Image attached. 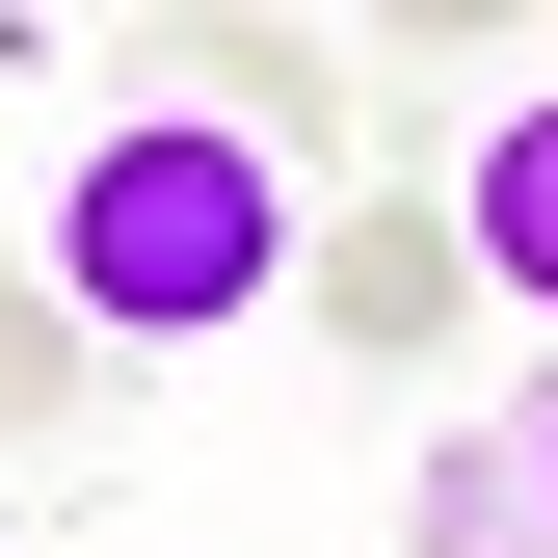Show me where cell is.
<instances>
[{
    "mask_svg": "<svg viewBox=\"0 0 558 558\" xmlns=\"http://www.w3.org/2000/svg\"><path fill=\"white\" fill-rule=\"evenodd\" d=\"M53 293H81L107 345H214L293 293V133H240V107H133L81 133V186H53Z\"/></svg>",
    "mask_w": 558,
    "mask_h": 558,
    "instance_id": "6da1fadb",
    "label": "cell"
},
{
    "mask_svg": "<svg viewBox=\"0 0 558 558\" xmlns=\"http://www.w3.org/2000/svg\"><path fill=\"white\" fill-rule=\"evenodd\" d=\"M293 293H319V345H452L478 319V240H452V186H345V240H293Z\"/></svg>",
    "mask_w": 558,
    "mask_h": 558,
    "instance_id": "7a4b0ae2",
    "label": "cell"
},
{
    "mask_svg": "<svg viewBox=\"0 0 558 558\" xmlns=\"http://www.w3.org/2000/svg\"><path fill=\"white\" fill-rule=\"evenodd\" d=\"M452 240H478V293H506V319H558V81H532V107H478Z\"/></svg>",
    "mask_w": 558,
    "mask_h": 558,
    "instance_id": "3957f363",
    "label": "cell"
},
{
    "mask_svg": "<svg viewBox=\"0 0 558 558\" xmlns=\"http://www.w3.org/2000/svg\"><path fill=\"white\" fill-rule=\"evenodd\" d=\"M399 532H426V558H558V399H506V426H452Z\"/></svg>",
    "mask_w": 558,
    "mask_h": 558,
    "instance_id": "277c9868",
    "label": "cell"
},
{
    "mask_svg": "<svg viewBox=\"0 0 558 558\" xmlns=\"http://www.w3.org/2000/svg\"><path fill=\"white\" fill-rule=\"evenodd\" d=\"M160 81H186V107H240V133H319V107H345V81H319V27H266V0H186Z\"/></svg>",
    "mask_w": 558,
    "mask_h": 558,
    "instance_id": "5b68a950",
    "label": "cell"
},
{
    "mask_svg": "<svg viewBox=\"0 0 558 558\" xmlns=\"http://www.w3.org/2000/svg\"><path fill=\"white\" fill-rule=\"evenodd\" d=\"M81 373H107V319L53 293V266H0V452H53V426H81Z\"/></svg>",
    "mask_w": 558,
    "mask_h": 558,
    "instance_id": "8992f818",
    "label": "cell"
},
{
    "mask_svg": "<svg viewBox=\"0 0 558 558\" xmlns=\"http://www.w3.org/2000/svg\"><path fill=\"white\" fill-rule=\"evenodd\" d=\"M373 27H399V53H506L532 0H373Z\"/></svg>",
    "mask_w": 558,
    "mask_h": 558,
    "instance_id": "52a82bcc",
    "label": "cell"
}]
</instances>
